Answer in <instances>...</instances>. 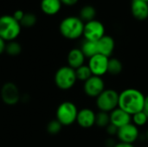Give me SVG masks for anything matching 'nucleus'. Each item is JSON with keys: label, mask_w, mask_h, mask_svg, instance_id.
Returning a JSON list of instances; mask_svg holds the SVG:
<instances>
[{"label": "nucleus", "mask_w": 148, "mask_h": 147, "mask_svg": "<svg viewBox=\"0 0 148 147\" xmlns=\"http://www.w3.org/2000/svg\"><path fill=\"white\" fill-rule=\"evenodd\" d=\"M145 95L136 88H126L119 94L118 107L131 116L143 111Z\"/></svg>", "instance_id": "1"}, {"label": "nucleus", "mask_w": 148, "mask_h": 147, "mask_svg": "<svg viewBox=\"0 0 148 147\" xmlns=\"http://www.w3.org/2000/svg\"><path fill=\"white\" fill-rule=\"evenodd\" d=\"M84 24L85 23L79 16H70L61 22L59 29L62 36L69 40H75L83 36Z\"/></svg>", "instance_id": "2"}, {"label": "nucleus", "mask_w": 148, "mask_h": 147, "mask_svg": "<svg viewBox=\"0 0 148 147\" xmlns=\"http://www.w3.org/2000/svg\"><path fill=\"white\" fill-rule=\"evenodd\" d=\"M21 24L16 21L13 16L4 15L0 16V37L5 42L15 41V39L20 35Z\"/></svg>", "instance_id": "3"}, {"label": "nucleus", "mask_w": 148, "mask_h": 147, "mask_svg": "<svg viewBox=\"0 0 148 147\" xmlns=\"http://www.w3.org/2000/svg\"><path fill=\"white\" fill-rule=\"evenodd\" d=\"M95 104L97 108L101 112H105L109 113L118 107L119 93L114 89H111V88L105 89L96 98Z\"/></svg>", "instance_id": "4"}, {"label": "nucleus", "mask_w": 148, "mask_h": 147, "mask_svg": "<svg viewBox=\"0 0 148 147\" xmlns=\"http://www.w3.org/2000/svg\"><path fill=\"white\" fill-rule=\"evenodd\" d=\"M76 81L75 70L69 66H63L56 72L55 83L56 87L62 90H69L72 88Z\"/></svg>", "instance_id": "5"}, {"label": "nucleus", "mask_w": 148, "mask_h": 147, "mask_svg": "<svg viewBox=\"0 0 148 147\" xmlns=\"http://www.w3.org/2000/svg\"><path fill=\"white\" fill-rule=\"evenodd\" d=\"M78 112L75 104L71 101H64L56 109V120L62 126H70L76 122Z\"/></svg>", "instance_id": "6"}, {"label": "nucleus", "mask_w": 148, "mask_h": 147, "mask_svg": "<svg viewBox=\"0 0 148 147\" xmlns=\"http://www.w3.org/2000/svg\"><path fill=\"white\" fill-rule=\"evenodd\" d=\"M105 36V27L103 23L98 20H92L85 23L83 36L85 40L97 42Z\"/></svg>", "instance_id": "7"}, {"label": "nucleus", "mask_w": 148, "mask_h": 147, "mask_svg": "<svg viewBox=\"0 0 148 147\" xmlns=\"http://www.w3.org/2000/svg\"><path fill=\"white\" fill-rule=\"evenodd\" d=\"M105 89V82L100 76L92 75L83 84V91L90 98L96 99Z\"/></svg>", "instance_id": "8"}, {"label": "nucleus", "mask_w": 148, "mask_h": 147, "mask_svg": "<svg viewBox=\"0 0 148 147\" xmlns=\"http://www.w3.org/2000/svg\"><path fill=\"white\" fill-rule=\"evenodd\" d=\"M108 61H109L108 57L101 54H97L92 56L91 58H89L88 66L89 67L92 75L100 77L106 75L108 73Z\"/></svg>", "instance_id": "9"}, {"label": "nucleus", "mask_w": 148, "mask_h": 147, "mask_svg": "<svg viewBox=\"0 0 148 147\" xmlns=\"http://www.w3.org/2000/svg\"><path fill=\"white\" fill-rule=\"evenodd\" d=\"M116 136L120 140V142L134 145V143L137 141L140 136L139 127H137L133 123L127 124L119 128Z\"/></svg>", "instance_id": "10"}, {"label": "nucleus", "mask_w": 148, "mask_h": 147, "mask_svg": "<svg viewBox=\"0 0 148 147\" xmlns=\"http://www.w3.org/2000/svg\"><path fill=\"white\" fill-rule=\"evenodd\" d=\"M1 98L6 105H16L20 100V92L16 84L12 82L3 84L1 89Z\"/></svg>", "instance_id": "11"}, {"label": "nucleus", "mask_w": 148, "mask_h": 147, "mask_svg": "<svg viewBox=\"0 0 148 147\" xmlns=\"http://www.w3.org/2000/svg\"><path fill=\"white\" fill-rule=\"evenodd\" d=\"M95 116L96 113L92 109L82 108L78 112L76 122L82 128H91L95 125Z\"/></svg>", "instance_id": "12"}, {"label": "nucleus", "mask_w": 148, "mask_h": 147, "mask_svg": "<svg viewBox=\"0 0 148 147\" xmlns=\"http://www.w3.org/2000/svg\"><path fill=\"white\" fill-rule=\"evenodd\" d=\"M109 116L110 124L117 126L118 128L132 123V116L120 107H117L114 111L109 113Z\"/></svg>", "instance_id": "13"}, {"label": "nucleus", "mask_w": 148, "mask_h": 147, "mask_svg": "<svg viewBox=\"0 0 148 147\" xmlns=\"http://www.w3.org/2000/svg\"><path fill=\"white\" fill-rule=\"evenodd\" d=\"M131 12L137 20H146L148 18V2L145 0H132Z\"/></svg>", "instance_id": "14"}, {"label": "nucleus", "mask_w": 148, "mask_h": 147, "mask_svg": "<svg viewBox=\"0 0 148 147\" xmlns=\"http://www.w3.org/2000/svg\"><path fill=\"white\" fill-rule=\"evenodd\" d=\"M97 45H98V53L109 58V56L112 55L114 50L115 42L112 36L105 35L99 41H97Z\"/></svg>", "instance_id": "15"}, {"label": "nucleus", "mask_w": 148, "mask_h": 147, "mask_svg": "<svg viewBox=\"0 0 148 147\" xmlns=\"http://www.w3.org/2000/svg\"><path fill=\"white\" fill-rule=\"evenodd\" d=\"M85 59L86 57L83 55L81 49H77V48L72 49L68 54V57H67V61L69 64L68 66H69L74 69H76L81 66L84 65Z\"/></svg>", "instance_id": "16"}, {"label": "nucleus", "mask_w": 148, "mask_h": 147, "mask_svg": "<svg viewBox=\"0 0 148 147\" xmlns=\"http://www.w3.org/2000/svg\"><path fill=\"white\" fill-rule=\"evenodd\" d=\"M62 4L61 0H42L40 6L44 14L53 16L60 11Z\"/></svg>", "instance_id": "17"}, {"label": "nucleus", "mask_w": 148, "mask_h": 147, "mask_svg": "<svg viewBox=\"0 0 148 147\" xmlns=\"http://www.w3.org/2000/svg\"><path fill=\"white\" fill-rule=\"evenodd\" d=\"M81 50L82 51L83 55L86 58H91L92 56L99 54L98 53V45L97 42L89 41V40H84V42L82 44Z\"/></svg>", "instance_id": "18"}, {"label": "nucleus", "mask_w": 148, "mask_h": 147, "mask_svg": "<svg viewBox=\"0 0 148 147\" xmlns=\"http://www.w3.org/2000/svg\"><path fill=\"white\" fill-rule=\"evenodd\" d=\"M95 16H96V10L95 7L92 5H85L81 9L79 17L83 22L87 23V22L94 20Z\"/></svg>", "instance_id": "19"}, {"label": "nucleus", "mask_w": 148, "mask_h": 147, "mask_svg": "<svg viewBox=\"0 0 148 147\" xmlns=\"http://www.w3.org/2000/svg\"><path fill=\"white\" fill-rule=\"evenodd\" d=\"M123 69V66L121 62L117 58H109L108 66V73L113 75H117L121 73Z\"/></svg>", "instance_id": "20"}, {"label": "nucleus", "mask_w": 148, "mask_h": 147, "mask_svg": "<svg viewBox=\"0 0 148 147\" xmlns=\"http://www.w3.org/2000/svg\"><path fill=\"white\" fill-rule=\"evenodd\" d=\"M75 75H76V78L77 80L81 81H86L87 80H88L93 75L92 72L89 68V67L88 65H82L80 68L75 69Z\"/></svg>", "instance_id": "21"}, {"label": "nucleus", "mask_w": 148, "mask_h": 147, "mask_svg": "<svg viewBox=\"0 0 148 147\" xmlns=\"http://www.w3.org/2000/svg\"><path fill=\"white\" fill-rule=\"evenodd\" d=\"M110 124V116L108 113L99 112L95 116V126L101 128H106Z\"/></svg>", "instance_id": "22"}, {"label": "nucleus", "mask_w": 148, "mask_h": 147, "mask_svg": "<svg viewBox=\"0 0 148 147\" xmlns=\"http://www.w3.org/2000/svg\"><path fill=\"white\" fill-rule=\"evenodd\" d=\"M22 51V47L20 45V43H18L16 41H11V42H8L6 43V47H5V52L10 55V56H16L18 55Z\"/></svg>", "instance_id": "23"}, {"label": "nucleus", "mask_w": 148, "mask_h": 147, "mask_svg": "<svg viewBox=\"0 0 148 147\" xmlns=\"http://www.w3.org/2000/svg\"><path fill=\"white\" fill-rule=\"evenodd\" d=\"M147 122L148 116L144 111L139 112V113L132 115V123L134 125H135L137 127L144 126L145 125H147Z\"/></svg>", "instance_id": "24"}, {"label": "nucleus", "mask_w": 148, "mask_h": 147, "mask_svg": "<svg viewBox=\"0 0 148 147\" xmlns=\"http://www.w3.org/2000/svg\"><path fill=\"white\" fill-rule=\"evenodd\" d=\"M36 23V16L32 13H25L23 19L20 22L21 26H23L25 28H30L33 27Z\"/></svg>", "instance_id": "25"}, {"label": "nucleus", "mask_w": 148, "mask_h": 147, "mask_svg": "<svg viewBox=\"0 0 148 147\" xmlns=\"http://www.w3.org/2000/svg\"><path fill=\"white\" fill-rule=\"evenodd\" d=\"M62 127V125L57 120H51L49 122V124L47 126V131L49 134L56 135L61 132Z\"/></svg>", "instance_id": "26"}, {"label": "nucleus", "mask_w": 148, "mask_h": 147, "mask_svg": "<svg viewBox=\"0 0 148 147\" xmlns=\"http://www.w3.org/2000/svg\"><path fill=\"white\" fill-rule=\"evenodd\" d=\"M118 130L119 128L112 124H109L107 127H106V131L108 133V134L109 136H116L117 135V133H118Z\"/></svg>", "instance_id": "27"}, {"label": "nucleus", "mask_w": 148, "mask_h": 147, "mask_svg": "<svg viewBox=\"0 0 148 147\" xmlns=\"http://www.w3.org/2000/svg\"><path fill=\"white\" fill-rule=\"evenodd\" d=\"M24 14H25V13H24L23 10H16L12 16H13V17H14L16 21H18V22L20 23V22H21V20L23 19V17Z\"/></svg>", "instance_id": "28"}, {"label": "nucleus", "mask_w": 148, "mask_h": 147, "mask_svg": "<svg viewBox=\"0 0 148 147\" xmlns=\"http://www.w3.org/2000/svg\"><path fill=\"white\" fill-rule=\"evenodd\" d=\"M62 3L65 4V5H68V6H72V5H75L78 0H61Z\"/></svg>", "instance_id": "29"}, {"label": "nucleus", "mask_w": 148, "mask_h": 147, "mask_svg": "<svg viewBox=\"0 0 148 147\" xmlns=\"http://www.w3.org/2000/svg\"><path fill=\"white\" fill-rule=\"evenodd\" d=\"M5 47H6L5 41L2 37H0V55L5 51Z\"/></svg>", "instance_id": "30"}, {"label": "nucleus", "mask_w": 148, "mask_h": 147, "mask_svg": "<svg viewBox=\"0 0 148 147\" xmlns=\"http://www.w3.org/2000/svg\"><path fill=\"white\" fill-rule=\"evenodd\" d=\"M113 147H134L133 144H127V143H123V142H119L117 144H114Z\"/></svg>", "instance_id": "31"}, {"label": "nucleus", "mask_w": 148, "mask_h": 147, "mask_svg": "<svg viewBox=\"0 0 148 147\" xmlns=\"http://www.w3.org/2000/svg\"><path fill=\"white\" fill-rule=\"evenodd\" d=\"M143 111L147 114L148 116V95L145 97V103H144V108Z\"/></svg>", "instance_id": "32"}, {"label": "nucleus", "mask_w": 148, "mask_h": 147, "mask_svg": "<svg viewBox=\"0 0 148 147\" xmlns=\"http://www.w3.org/2000/svg\"><path fill=\"white\" fill-rule=\"evenodd\" d=\"M146 134H147V140H148V129H147V133H146Z\"/></svg>", "instance_id": "33"}, {"label": "nucleus", "mask_w": 148, "mask_h": 147, "mask_svg": "<svg viewBox=\"0 0 148 147\" xmlns=\"http://www.w3.org/2000/svg\"><path fill=\"white\" fill-rule=\"evenodd\" d=\"M145 1H147V2H148V0H145Z\"/></svg>", "instance_id": "34"}]
</instances>
